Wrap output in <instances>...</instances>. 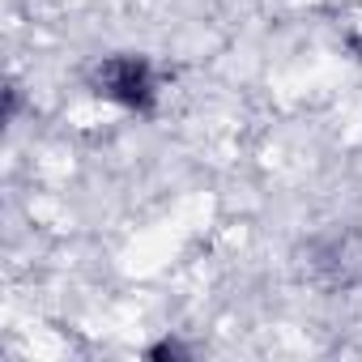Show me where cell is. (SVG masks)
Returning <instances> with one entry per match:
<instances>
[{
	"instance_id": "cell-1",
	"label": "cell",
	"mask_w": 362,
	"mask_h": 362,
	"mask_svg": "<svg viewBox=\"0 0 362 362\" xmlns=\"http://www.w3.org/2000/svg\"><path fill=\"white\" fill-rule=\"evenodd\" d=\"M90 90L107 103H115L119 111H132V115H149L158 107V69L149 56H136V52H119V56H103L94 69H90Z\"/></svg>"
},
{
	"instance_id": "cell-2",
	"label": "cell",
	"mask_w": 362,
	"mask_h": 362,
	"mask_svg": "<svg viewBox=\"0 0 362 362\" xmlns=\"http://www.w3.org/2000/svg\"><path fill=\"white\" fill-rule=\"evenodd\" d=\"M320 273H328L332 286H354L362 281V243L358 239H324L315 243V260H311Z\"/></svg>"
},
{
	"instance_id": "cell-3",
	"label": "cell",
	"mask_w": 362,
	"mask_h": 362,
	"mask_svg": "<svg viewBox=\"0 0 362 362\" xmlns=\"http://www.w3.org/2000/svg\"><path fill=\"white\" fill-rule=\"evenodd\" d=\"M149 358H188V349H184V345H175V341H162V345L149 349Z\"/></svg>"
}]
</instances>
